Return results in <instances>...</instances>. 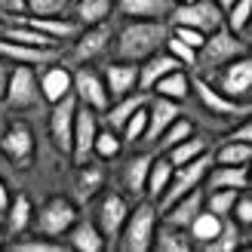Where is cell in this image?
Listing matches in <instances>:
<instances>
[{"instance_id": "cell-50", "label": "cell", "mask_w": 252, "mask_h": 252, "mask_svg": "<svg viewBox=\"0 0 252 252\" xmlns=\"http://www.w3.org/2000/svg\"><path fill=\"white\" fill-rule=\"evenodd\" d=\"M228 142H252V123L243 117V123L234 132H228Z\"/></svg>"}, {"instance_id": "cell-5", "label": "cell", "mask_w": 252, "mask_h": 252, "mask_svg": "<svg viewBox=\"0 0 252 252\" xmlns=\"http://www.w3.org/2000/svg\"><path fill=\"white\" fill-rule=\"evenodd\" d=\"M212 166V154L206 151V154H200L197 160L185 163V166H175L172 169V179L166 185V191H163V197L157 200V212H163L169 203H175L179 197H185L188 191H194V188H203V179L206 172Z\"/></svg>"}, {"instance_id": "cell-33", "label": "cell", "mask_w": 252, "mask_h": 252, "mask_svg": "<svg viewBox=\"0 0 252 252\" xmlns=\"http://www.w3.org/2000/svg\"><path fill=\"white\" fill-rule=\"evenodd\" d=\"M219 231H221V219L216 216V212H209L206 206L191 219V224H188V234H191V240L197 246H206L209 240H216Z\"/></svg>"}, {"instance_id": "cell-6", "label": "cell", "mask_w": 252, "mask_h": 252, "mask_svg": "<svg viewBox=\"0 0 252 252\" xmlns=\"http://www.w3.org/2000/svg\"><path fill=\"white\" fill-rule=\"evenodd\" d=\"M71 93L80 105L93 108L95 114H105L108 105H111V95H108V86H105V77L102 71H95L90 65H80L71 71Z\"/></svg>"}, {"instance_id": "cell-16", "label": "cell", "mask_w": 252, "mask_h": 252, "mask_svg": "<svg viewBox=\"0 0 252 252\" xmlns=\"http://www.w3.org/2000/svg\"><path fill=\"white\" fill-rule=\"evenodd\" d=\"M145 108H148V129H145L142 142L145 145H154L157 138H160V132L166 129L175 117H182V102H172V98H163V95L151 93Z\"/></svg>"}, {"instance_id": "cell-12", "label": "cell", "mask_w": 252, "mask_h": 252, "mask_svg": "<svg viewBox=\"0 0 252 252\" xmlns=\"http://www.w3.org/2000/svg\"><path fill=\"white\" fill-rule=\"evenodd\" d=\"M216 90H221L224 95L237 98V102H249V95H252V62H249V53L224 62V65L219 68V86Z\"/></svg>"}, {"instance_id": "cell-29", "label": "cell", "mask_w": 252, "mask_h": 252, "mask_svg": "<svg viewBox=\"0 0 252 252\" xmlns=\"http://www.w3.org/2000/svg\"><path fill=\"white\" fill-rule=\"evenodd\" d=\"M151 157H154V154H132L129 160L123 163V188L132 197H145V182H148Z\"/></svg>"}, {"instance_id": "cell-4", "label": "cell", "mask_w": 252, "mask_h": 252, "mask_svg": "<svg viewBox=\"0 0 252 252\" xmlns=\"http://www.w3.org/2000/svg\"><path fill=\"white\" fill-rule=\"evenodd\" d=\"M77 219H80V212L68 197H49L40 203V209H34L28 228L40 237H49V240H62Z\"/></svg>"}, {"instance_id": "cell-55", "label": "cell", "mask_w": 252, "mask_h": 252, "mask_svg": "<svg viewBox=\"0 0 252 252\" xmlns=\"http://www.w3.org/2000/svg\"><path fill=\"white\" fill-rule=\"evenodd\" d=\"M3 25H6V22H3V16H0V34H3Z\"/></svg>"}, {"instance_id": "cell-40", "label": "cell", "mask_w": 252, "mask_h": 252, "mask_svg": "<svg viewBox=\"0 0 252 252\" xmlns=\"http://www.w3.org/2000/svg\"><path fill=\"white\" fill-rule=\"evenodd\" d=\"M120 148H123V138L117 129H98L95 132V142H93V157H102V160H114L120 154Z\"/></svg>"}, {"instance_id": "cell-24", "label": "cell", "mask_w": 252, "mask_h": 252, "mask_svg": "<svg viewBox=\"0 0 252 252\" xmlns=\"http://www.w3.org/2000/svg\"><path fill=\"white\" fill-rule=\"evenodd\" d=\"M200 209H203V188H194V191H188L185 197H179L175 203H169L166 209H163V221L179 224V228H188L191 219L197 216Z\"/></svg>"}, {"instance_id": "cell-17", "label": "cell", "mask_w": 252, "mask_h": 252, "mask_svg": "<svg viewBox=\"0 0 252 252\" xmlns=\"http://www.w3.org/2000/svg\"><path fill=\"white\" fill-rule=\"evenodd\" d=\"M59 49H46V46H25V43H16V40H6L0 37V59H6L9 65H49L56 62Z\"/></svg>"}, {"instance_id": "cell-52", "label": "cell", "mask_w": 252, "mask_h": 252, "mask_svg": "<svg viewBox=\"0 0 252 252\" xmlns=\"http://www.w3.org/2000/svg\"><path fill=\"white\" fill-rule=\"evenodd\" d=\"M9 197H12V194H9V188H6V182L0 179V212H3V209L9 206Z\"/></svg>"}, {"instance_id": "cell-51", "label": "cell", "mask_w": 252, "mask_h": 252, "mask_svg": "<svg viewBox=\"0 0 252 252\" xmlns=\"http://www.w3.org/2000/svg\"><path fill=\"white\" fill-rule=\"evenodd\" d=\"M6 77H9V62L0 59V102H3V93H6Z\"/></svg>"}, {"instance_id": "cell-49", "label": "cell", "mask_w": 252, "mask_h": 252, "mask_svg": "<svg viewBox=\"0 0 252 252\" xmlns=\"http://www.w3.org/2000/svg\"><path fill=\"white\" fill-rule=\"evenodd\" d=\"M0 16H25V0H0Z\"/></svg>"}, {"instance_id": "cell-54", "label": "cell", "mask_w": 252, "mask_h": 252, "mask_svg": "<svg viewBox=\"0 0 252 252\" xmlns=\"http://www.w3.org/2000/svg\"><path fill=\"white\" fill-rule=\"evenodd\" d=\"M3 246H6V231L0 228V249H3Z\"/></svg>"}, {"instance_id": "cell-46", "label": "cell", "mask_w": 252, "mask_h": 252, "mask_svg": "<svg viewBox=\"0 0 252 252\" xmlns=\"http://www.w3.org/2000/svg\"><path fill=\"white\" fill-rule=\"evenodd\" d=\"M163 49L179 62L182 68H194V62H197V49H191L185 40H179L175 34H166V43H163Z\"/></svg>"}, {"instance_id": "cell-27", "label": "cell", "mask_w": 252, "mask_h": 252, "mask_svg": "<svg viewBox=\"0 0 252 252\" xmlns=\"http://www.w3.org/2000/svg\"><path fill=\"white\" fill-rule=\"evenodd\" d=\"M151 93L163 95V98H172V102H185V98L191 95V74L185 68H175L169 74H163V77L151 86Z\"/></svg>"}, {"instance_id": "cell-20", "label": "cell", "mask_w": 252, "mask_h": 252, "mask_svg": "<svg viewBox=\"0 0 252 252\" xmlns=\"http://www.w3.org/2000/svg\"><path fill=\"white\" fill-rule=\"evenodd\" d=\"M138 80H135V86L142 93H151V86H154L163 74H169V71H175V68H182L179 62H175L166 49H160V53H154V56H148V59H142L138 62Z\"/></svg>"}, {"instance_id": "cell-1", "label": "cell", "mask_w": 252, "mask_h": 252, "mask_svg": "<svg viewBox=\"0 0 252 252\" xmlns=\"http://www.w3.org/2000/svg\"><path fill=\"white\" fill-rule=\"evenodd\" d=\"M166 34H169V22H160V19H126V25L117 31L114 40H111V46H114V59L138 65L142 59L160 53L163 43H166Z\"/></svg>"}, {"instance_id": "cell-22", "label": "cell", "mask_w": 252, "mask_h": 252, "mask_svg": "<svg viewBox=\"0 0 252 252\" xmlns=\"http://www.w3.org/2000/svg\"><path fill=\"white\" fill-rule=\"evenodd\" d=\"M114 9L123 19H160L166 22L172 12V0H114Z\"/></svg>"}, {"instance_id": "cell-23", "label": "cell", "mask_w": 252, "mask_h": 252, "mask_svg": "<svg viewBox=\"0 0 252 252\" xmlns=\"http://www.w3.org/2000/svg\"><path fill=\"white\" fill-rule=\"evenodd\" d=\"M65 237H68L71 249H77V252H105L108 249V240L95 228V221H90V219H77Z\"/></svg>"}, {"instance_id": "cell-3", "label": "cell", "mask_w": 252, "mask_h": 252, "mask_svg": "<svg viewBox=\"0 0 252 252\" xmlns=\"http://www.w3.org/2000/svg\"><path fill=\"white\" fill-rule=\"evenodd\" d=\"M249 53V43H246V37H240V34H234V31H228L221 25V28H216V31H209L206 34V40H203V46L197 49V62H194V68H200V71H212L216 74L224 62H231V59H237V56H246Z\"/></svg>"}, {"instance_id": "cell-35", "label": "cell", "mask_w": 252, "mask_h": 252, "mask_svg": "<svg viewBox=\"0 0 252 252\" xmlns=\"http://www.w3.org/2000/svg\"><path fill=\"white\" fill-rule=\"evenodd\" d=\"M206 142L200 135H188V138H182L179 145H172L169 151H163V154H166V160L172 163V166H185V163H191V160H197L200 154H206Z\"/></svg>"}, {"instance_id": "cell-47", "label": "cell", "mask_w": 252, "mask_h": 252, "mask_svg": "<svg viewBox=\"0 0 252 252\" xmlns=\"http://www.w3.org/2000/svg\"><path fill=\"white\" fill-rule=\"evenodd\" d=\"M231 219L240 224L243 231H249V228H252V197H249V188L237 194L234 206H231Z\"/></svg>"}, {"instance_id": "cell-42", "label": "cell", "mask_w": 252, "mask_h": 252, "mask_svg": "<svg viewBox=\"0 0 252 252\" xmlns=\"http://www.w3.org/2000/svg\"><path fill=\"white\" fill-rule=\"evenodd\" d=\"M237 194H240L237 188H216V191L203 194V206L209 212H216L219 219H224V216H231V206H234Z\"/></svg>"}, {"instance_id": "cell-37", "label": "cell", "mask_w": 252, "mask_h": 252, "mask_svg": "<svg viewBox=\"0 0 252 252\" xmlns=\"http://www.w3.org/2000/svg\"><path fill=\"white\" fill-rule=\"evenodd\" d=\"M249 160H252V142H224L212 154V163H228V166H249Z\"/></svg>"}, {"instance_id": "cell-11", "label": "cell", "mask_w": 252, "mask_h": 252, "mask_svg": "<svg viewBox=\"0 0 252 252\" xmlns=\"http://www.w3.org/2000/svg\"><path fill=\"white\" fill-rule=\"evenodd\" d=\"M191 93L200 98V105L216 117H246L249 114V102H237V98L224 95L206 77H191Z\"/></svg>"}, {"instance_id": "cell-31", "label": "cell", "mask_w": 252, "mask_h": 252, "mask_svg": "<svg viewBox=\"0 0 252 252\" xmlns=\"http://www.w3.org/2000/svg\"><path fill=\"white\" fill-rule=\"evenodd\" d=\"M148 95H151V93H135V90H132V93L120 95V98H111V105H108V111H105L108 126H111V129H120V126L126 123V117L148 102Z\"/></svg>"}, {"instance_id": "cell-53", "label": "cell", "mask_w": 252, "mask_h": 252, "mask_svg": "<svg viewBox=\"0 0 252 252\" xmlns=\"http://www.w3.org/2000/svg\"><path fill=\"white\" fill-rule=\"evenodd\" d=\"M212 3H216V6L224 12V9H231V6H234V0H212Z\"/></svg>"}, {"instance_id": "cell-19", "label": "cell", "mask_w": 252, "mask_h": 252, "mask_svg": "<svg viewBox=\"0 0 252 252\" xmlns=\"http://www.w3.org/2000/svg\"><path fill=\"white\" fill-rule=\"evenodd\" d=\"M28 25H34L37 31H43L49 40H56V43H62V40H74L77 37V31L83 28V25L74 19V16H22Z\"/></svg>"}, {"instance_id": "cell-39", "label": "cell", "mask_w": 252, "mask_h": 252, "mask_svg": "<svg viewBox=\"0 0 252 252\" xmlns=\"http://www.w3.org/2000/svg\"><path fill=\"white\" fill-rule=\"evenodd\" d=\"M194 132V126H191V120H185V117H175L166 129L160 132V138L154 142V148H157V154H163V151H169L172 145H179L182 138H188Z\"/></svg>"}, {"instance_id": "cell-18", "label": "cell", "mask_w": 252, "mask_h": 252, "mask_svg": "<svg viewBox=\"0 0 252 252\" xmlns=\"http://www.w3.org/2000/svg\"><path fill=\"white\" fill-rule=\"evenodd\" d=\"M37 86H40L43 102H49V105L59 102V98H65L71 93V68L49 62V65H43V71L37 74Z\"/></svg>"}, {"instance_id": "cell-45", "label": "cell", "mask_w": 252, "mask_h": 252, "mask_svg": "<svg viewBox=\"0 0 252 252\" xmlns=\"http://www.w3.org/2000/svg\"><path fill=\"white\" fill-rule=\"evenodd\" d=\"M9 249H12V252H62V249H65V243L34 234V237H28V240H12Z\"/></svg>"}, {"instance_id": "cell-14", "label": "cell", "mask_w": 252, "mask_h": 252, "mask_svg": "<svg viewBox=\"0 0 252 252\" xmlns=\"http://www.w3.org/2000/svg\"><path fill=\"white\" fill-rule=\"evenodd\" d=\"M111 40H114V31H111L108 22L83 25L77 31V37H74V62H77V65H90V62H95L102 53H108Z\"/></svg>"}, {"instance_id": "cell-26", "label": "cell", "mask_w": 252, "mask_h": 252, "mask_svg": "<svg viewBox=\"0 0 252 252\" xmlns=\"http://www.w3.org/2000/svg\"><path fill=\"white\" fill-rule=\"evenodd\" d=\"M206 188L216 191V188H237V191H246L249 188V166H228V163H216L206 172Z\"/></svg>"}, {"instance_id": "cell-36", "label": "cell", "mask_w": 252, "mask_h": 252, "mask_svg": "<svg viewBox=\"0 0 252 252\" xmlns=\"http://www.w3.org/2000/svg\"><path fill=\"white\" fill-rule=\"evenodd\" d=\"M243 228H240V224H237L231 216H224L221 219V231L216 234V240H209L203 249L206 252H234L237 246H240V240H243Z\"/></svg>"}, {"instance_id": "cell-34", "label": "cell", "mask_w": 252, "mask_h": 252, "mask_svg": "<svg viewBox=\"0 0 252 252\" xmlns=\"http://www.w3.org/2000/svg\"><path fill=\"white\" fill-rule=\"evenodd\" d=\"M71 6H74V19L80 25H98V22H108L114 0H74Z\"/></svg>"}, {"instance_id": "cell-13", "label": "cell", "mask_w": 252, "mask_h": 252, "mask_svg": "<svg viewBox=\"0 0 252 252\" xmlns=\"http://www.w3.org/2000/svg\"><path fill=\"white\" fill-rule=\"evenodd\" d=\"M77 98L74 93H68L65 98H59V102L49 105V138H53V145L59 154H71V132H74V114H77Z\"/></svg>"}, {"instance_id": "cell-25", "label": "cell", "mask_w": 252, "mask_h": 252, "mask_svg": "<svg viewBox=\"0 0 252 252\" xmlns=\"http://www.w3.org/2000/svg\"><path fill=\"white\" fill-rule=\"evenodd\" d=\"M194 246L191 234H188V228H179V224H169V221H157L154 228V240H151V249L157 252H188Z\"/></svg>"}, {"instance_id": "cell-2", "label": "cell", "mask_w": 252, "mask_h": 252, "mask_svg": "<svg viewBox=\"0 0 252 252\" xmlns=\"http://www.w3.org/2000/svg\"><path fill=\"white\" fill-rule=\"evenodd\" d=\"M154 228H157V203L154 200H142L129 206V216H126L120 237H117V246L123 252H148L151 240H154Z\"/></svg>"}, {"instance_id": "cell-7", "label": "cell", "mask_w": 252, "mask_h": 252, "mask_svg": "<svg viewBox=\"0 0 252 252\" xmlns=\"http://www.w3.org/2000/svg\"><path fill=\"white\" fill-rule=\"evenodd\" d=\"M169 25H188V28H197V31H216L224 25V12L212 3V0H188V3H172L169 12Z\"/></svg>"}, {"instance_id": "cell-38", "label": "cell", "mask_w": 252, "mask_h": 252, "mask_svg": "<svg viewBox=\"0 0 252 252\" xmlns=\"http://www.w3.org/2000/svg\"><path fill=\"white\" fill-rule=\"evenodd\" d=\"M145 105H148V102H145ZM145 105L138 108V111H132V114L126 117V123L117 129L126 145H138V142L145 138V129H148V108H145Z\"/></svg>"}, {"instance_id": "cell-44", "label": "cell", "mask_w": 252, "mask_h": 252, "mask_svg": "<svg viewBox=\"0 0 252 252\" xmlns=\"http://www.w3.org/2000/svg\"><path fill=\"white\" fill-rule=\"evenodd\" d=\"M74 0H25V16H68Z\"/></svg>"}, {"instance_id": "cell-43", "label": "cell", "mask_w": 252, "mask_h": 252, "mask_svg": "<svg viewBox=\"0 0 252 252\" xmlns=\"http://www.w3.org/2000/svg\"><path fill=\"white\" fill-rule=\"evenodd\" d=\"M102 182H105V172L98 169L93 160L80 163V172H77V188H80V194H83V197L98 194V191H102Z\"/></svg>"}, {"instance_id": "cell-28", "label": "cell", "mask_w": 252, "mask_h": 252, "mask_svg": "<svg viewBox=\"0 0 252 252\" xmlns=\"http://www.w3.org/2000/svg\"><path fill=\"white\" fill-rule=\"evenodd\" d=\"M31 216H34V206H31L28 197H25V194L9 197V206L3 209V219H6L3 231L9 237H22L25 231H28V224H31Z\"/></svg>"}, {"instance_id": "cell-8", "label": "cell", "mask_w": 252, "mask_h": 252, "mask_svg": "<svg viewBox=\"0 0 252 252\" xmlns=\"http://www.w3.org/2000/svg\"><path fill=\"white\" fill-rule=\"evenodd\" d=\"M37 102H40V86H37L34 65H12L9 77H6L3 105H9L12 111H28Z\"/></svg>"}, {"instance_id": "cell-10", "label": "cell", "mask_w": 252, "mask_h": 252, "mask_svg": "<svg viewBox=\"0 0 252 252\" xmlns=\"http://www.w3.org/2000/svg\"><path fill=\"white\" fill-rule=\"evenodd\" d=\"M126 216H129V200H126L123 194L117 191H105L102 200H98V206H95V228L102 231V237L108 240V249L111 246H117V237H120V228H123V221Z\"/></svg>"}, {"instance_id": "cell-9", "label": "cell", "mask_w": 252, "mask_h": 252, "mask_svg": "<svg viewBox=\"0 0 252 252\" xmlns=\"http://www.w3.org/2000/svg\"><path fill=\"white\" fill-rule=\"evenodd\" d=\"M0 151L9 163H16L19 169H28L34 163V151H37V138H34V129L25 120H12L3 135H0Z\"/></svg>"}, {"instance_id": "cell-32", "label": "cell", "mask_w": 252, "mask_h": 252, "mask_svg": "<svg viewBox=\"0 0 252 252\" xmlns=\"http://www.w3.org/2000/svg\"><path fill=\"white\" fill-rule=\"evenodd\" d=\"M6 40H16V43H25V46H46V49H59L56 40H49V37L43 31H37L34 25H28L22 16L16 19V25H3V34Z\"/></svg>"}, {"instance_id": "cell-48", "label": "cell", "mask_w": 252, "mask_h": 252, "mask_svg": "<svg viewBox=\"0 0 252 252\" xmlns=\"http://www.w3.org/2000/svg\"><path fill=\"white\" fill-rule=\"evenodd\" d=\"M169 34H175L179 40H185L191 49H200L206 40V34L203 31H197V28H188V25H169Z\"/></svg>"}, {"instance_id": "cell-21", "label": "cell", "mask_w": 252, "mask_h": 252, "mask_svg": "<svg viewBox=\"0 0 252 252\" xmlns=\"http://www.w3.org/2000/svg\"><path fill=\"white\" fill-rule=\"evenodd\" d=\"M102 77H105V86H108V95H111V98H120V95H126V93L135 90L138 68L132 65V62L114 59V62H111V65L102 71Z\"/></svg>"}, {"instance_id": "cell-41", "label": "cell", "mask_w": 252, "mask_h": 252, "mask_svg": "<svg viewBox=\"0 0 252 252\" xmlns=\"http://www.w3.org/2000/svg\"><path fill=\"white\" fill-rule=\"evenodd\" d=\"M249 16H252V0H234L231 9H224V28L246 37L249 28Z\"/></svg>"}, {"instance_id": "cell-30", "label": "cell", "mask_w": 252, "mask_h": 252, "mask_svg": "<svg viewBox=\"0 0 252 252\" xmlns=\"http://www.w3.org/2000/svg\"><path fill=\"white\" fill-rule=\"evenodd\" d=\"M172 163L166 160V154H154L151 157V169H148V182H145V197L148 200H157L163 197V191H166V185L172 179Z\"/></svg>"}, {"instance_id": "cell-15", "label": "cell", "mask_w": 252, "mask_h": 252, "mask_svg": "<svg viewBox=\"0 0 252 252\" xmlns=\"http://www.w3.org/2000/svg\"><path fill=\"white\" fill-rule=\"evenodd\" d=\"M95 132H98V114L86 105H77V114H74V132H71V160L86 163L93 160V142H95Z\"/></svg>"}]
</instances>
